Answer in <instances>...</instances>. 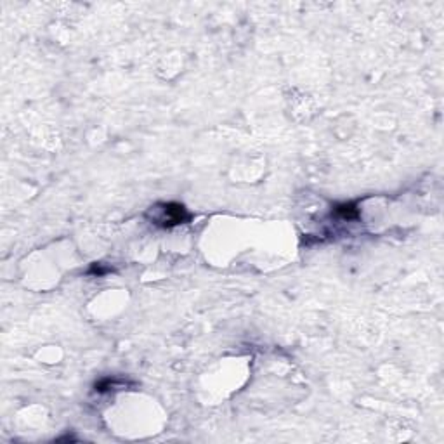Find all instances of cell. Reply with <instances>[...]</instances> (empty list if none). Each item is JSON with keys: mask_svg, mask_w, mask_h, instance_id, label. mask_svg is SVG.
Segmentation results:
<instances>
[{"mask_svg": "<svg viewBox=\"0 0 444 444\" xmlns=\"http://www.w3.org/2000/svg\"><path fill=\"white\" fill-rule=\"evenodd\" d=\"M149 221L153 224L160 226L164 229L176 228L179 224H186L189 219H191V213L186 210L184 205L176 204V201H169V204H157L153 205L152 208L146 213Z\"/></svg>", "mask_w": 444, "mask_h": 444, "instance_id": "obj_1", "label": "cell"}, {"mask_svg": "<svg viewBox=\"0 0 444 444\" xmlns=\"http://www.w3.org/2000/svg\"><path fill=\"white\" fill-rule=\"evenodd\" d=\"M333 216L340 221H356L359 219L361 212L356 201H344V204L335 205L332 210Z\"/></svg>", "mask_w": 444, "mask_h": 444, "instance_id": "obj_2", "label": "cell"}]
</instances>
